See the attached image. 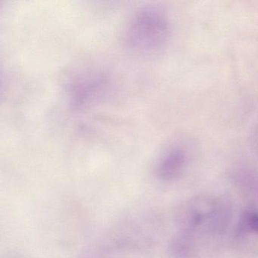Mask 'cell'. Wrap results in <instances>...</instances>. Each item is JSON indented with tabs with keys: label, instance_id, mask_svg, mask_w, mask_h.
I'll return each mask as SVG.
<instances>
[{
	"label": "cell",
	"instance_id": "3957f363",
	"mask_svg": "<svg viewBox=\"0 0 258 258\" xmlns=\"http://www.w3.org/2000/svg\"><path fill=\"white\" fill-rule=\"evenodd\" d=\"M179 217L184 232H209L219 227L222 219L224 218V210L220 202L199 198L185 206Z\"/></svg>",
	"mask_w": 258,
	"mask_h": 258
},
{
	"label": "cell",
	"instance_id": "6da1fadb",
	"mask_svg": "<svg viewBox=\"0 0 258 258\" xmlns=\"http://www.w3.org/2000/svg\"><path fill=\"white\" fill-rule=\"evenodd\" d=\"M170 36L167 12L162 7L151 5L143 7L133 16L125 31V42L134 52L152 54L166 46Z\"/></svg>",
	"mask_w": 258,
	"mask_h": 258
},
{
	"label": "cell",
	"instance_id": "7a4b0ae2",
	"mask_svg": "<svg viewBox=\"0 0 258 258\" xmlns=\"http://www.w3.org/2000/svg\"><path fill=\"white\" fill-rule=\"evenodd\" d=\"M143 223H128L120 226L87 250L81 258H130L149 244Z\"/></svg>",
	"mask_w": 258,
	"mask_h": 258
},
{
	"label": "cell",
	"instance_id": "277c9868",
	"mask_svg": "<svg viewBox=\"0 0 258 258\" xmlns=\"http://www.w3.org/2000/svg\"><path fill=\"white\" fill-rule=\"evenodd\" d=\"M188 160L186 150L181 146H174L162 155L157 164L155 174L163 182L176 180L183 173Z\"/></svg>",
	"mask_w": 258,
	"mask_h": 258
},
{
	"label": "cell",
	"instance_id": "ba28073f",
	"mask_svg": "<svg viewBox=\"0 0 258 258\" xmlns=\"http://www.w3.org/2000/svg\"><path fill=\"white\" fill-rule=\"evenodd\" d=\"M10 258H25V257H22V256H13V257H10Z\"/></svg>",
	"mask_w": 258,
	"mask_h": 258
},
{
	"label": "cell",
	"instance_id": "8992f818",
	"mask_svg": "<svg viewBox=\"0 0 258 258\" xmlns=\"http://www.w3.org/2000/svg\"><path fill=\"white\" fill-rule=\"evenodd\" d=\"M241 230L253 232L258 234V213L249 211L243 217L241 223Z\"/></svg>",
	"mask_w": 258,
	"mask_h": 258
},
{
	"label": "cell",
	"instance_id": "52a82bcc",
	"mask_svg": "<svg viewBox=\"0 0 258 258\" xmlns=\"http://www.w3.org/2000/svg\"><path fill=\"white\" fill-rule=\"evenodd\" d=\"M255 134H256V140H257V141H258V126H257V128H256V133H255Z\"/></svg>",
	"mask_w": 258,
	"mask_h": 258
},
{
	"label": "cell",
	"instance_id": "5b68a950",
	"mask_svg": "<svg viewBox=\"0 0 258 258\" xmlns=\"http://www.w3.org/2000/svg\"><path fill=\"white\" fill-rule=\"evenodd\" d=\"M170 258H196L197 249L191 235L181 231L170 240L168 246Z\"/></svg>",
	"mask_w": 258,
	"mask_h": 258
}]
</instances>
